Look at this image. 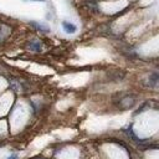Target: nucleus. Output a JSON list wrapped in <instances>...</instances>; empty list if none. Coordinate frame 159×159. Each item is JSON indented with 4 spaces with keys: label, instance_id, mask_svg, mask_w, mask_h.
<instances>
[{
    "label": "nucleus",
    "instance_id": "nucleus-5",
    "mask_svg": "<svg viewBox=\"0 0 159 159\" xmlns=\"http://www.w3.org/2000/svg\"><path fill=\"white\" fill-rule=\"evenodd\" d=\"M29 47L32 50V51H41V43L39 42V41H32V42H30L29 43Z\"/></svg>",
    "mask_w": 159,
    "mask_h": 159
},
{
    "label": "nucleus",
    "instance_id": "nucleus-7",
    "mask_svg": "<svg viewBox=\"0 0 159 159\" xmlns=\"http://www.w3.org/2000/svg\"><path fill=\"white\" fill-rule=\"evenodd\" d=\"M32 1H45V0H32Z\"/></svg>",
    "mask_w": 159,
    "mask_h": 159
},
{
    "label": "nucleus",
    "instance_id": "nucleus-6",
    "mask_svg": "<svg viewBox=\"0 0 159 159\" xmlns=\"http://www.w3.org/2000/svg\"><path fill=\"white\" fill-rule=\"evenodd\" d=\"M7 159H19V155L17 154H11L10 157H7Z\"/></svg>",
    "mask_w": 159,
    "mask_h": 159
},
{
    "label": "nucleus",
    "instance_id": "nucleus-2",
    "mask_svg": "<svg viewBox=\"0 0 159 159\" xmlns=\"http://www.w3.org/2000/svg\"><path fill=\"white\" fill-rule=\"evenodd\" d=\"M134 102H135V99H134L133 97L125 96L124 98H122V99L119 101V106L123 107V108H128V107H132V106L134 104Z\"/></svg>",
    "mask_w": 159,
    "mask_h": 159
},
{
    "label": "nucleus",
    "instance_id": "nucleus-3",
    "mask_svg": "<svg viewBox=\"0 0 159 159\" xmlns=\"http://www.w3.org/2000/svg\"><path fill=\"white\" fill-rule=\"evenodd\" d=\"M30 25H31V26H34V27H35L36 30H39V31H42V32H50V27H48V26H46V25H43V24L31 21V22H30Z\"/></svg>",
    "mask_w": 159,
    "mask_h": 159
},
{
    "label": "nucleus",
    "instance_id": "nucleus-4",
    "mask_svg": "<svg viewBox=\"0 0 159 159\" xmlns=\"http://www.w3.org/2000/svg\"><path fill=\"white\" fill-rule=\"evenodd\" d=\"M157 84H158V75H157V73H153V75L149 77V83H148V86H150V87H157Z\"/></svg>",
    "mask_w": 159,
    "mask_h": 159
},
{
    "label": "nucleus",
    "instance_id": "nucleus-1",
    "mask_svg": "<svg viewBox=\"0 0 159 159\" xmlns=\"http://www.w3.org/2000/svg\"><path fill=\"white\" fill-rule=\"evenodd\" d=\"M62 29L66 34H75L77 31V26L70 21H62Z\"/></svg>",
    "mask_w": 159,
    "mask_h": 159
}]
</instances>
